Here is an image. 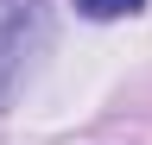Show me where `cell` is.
<instances>
[{
    "label": "cell",
    "mask_w": 152,
    "mask_h": 145,
    "mask_svg": "<svg viewBox=\"0 0 152 145\" xmlns=\"http://www.w3.org/2000/svg\"><path fill=\"white\" fill-rule=\"evenodd\" d=\"M45 38H51L45 0H0V107L26 82V69H32L38 50H45Z\"/></svg>",
    "instance_id": "obj_1"
},
{
    "label": "cell",
    "mask_w": 152,
    "mask_h": 145,
    "mask_svg": "<svg viewBox=\"0 0 152 145\" xmlns=\"http://www.w3.org/2000/svg\"><path fill=\"white\" fill-rule=\"evenodd\" d=\"M146 0H76V13L83 19H127V13H140Z\"/></svg>",
    "instance_id": "obj_2"
}]
</instances>
